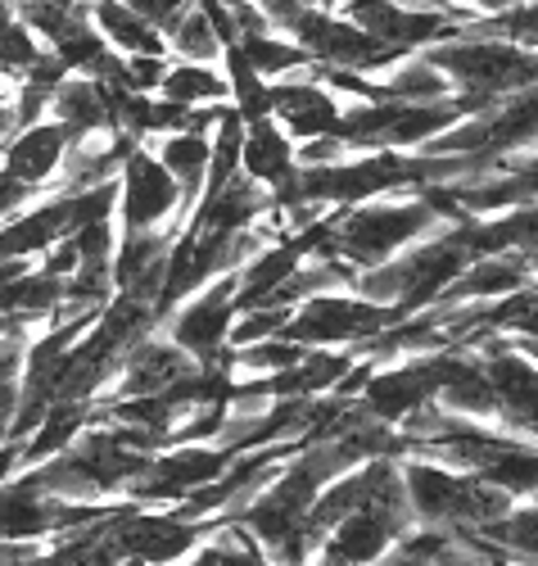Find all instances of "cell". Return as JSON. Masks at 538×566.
Masks as SVG:
<instances>
[{
  "label": "cell",
  "instance_id": "28",
  "mask_svg": "<svg viewBox=\"0 0 538 566\" xmlns=\"http://www.w3.org/2000/svg\"><path fill=\"white\" fill-rule=\"evenodd\" d=\"M14 91H19V77L0 69V140L14 132Z\"/></svg>",
  "mask_w": 538,
  "mask_h": 566
},
{
  "label": "cell",
  "instance_id": "10",
  "mask_svg": "<svg viewBox=\"0 0 538 566\" xmlns=\"http://www.w3.org/2000/svg\"><path fill=\"white\" fill-rule=\"evenodd\" d=\"M194 363L186 349H177L168 336H140L136 345L123 349L114 381L105 386V399H140V395H159L177 386L181 376H190Z\"/></svg>",
  "mask_w": 538,
  "mask_h": 566
},
{
  "label": "cell",
  "instance_id": "26",
  "mask_svg": "<svg viewBox=\"0 0 538 566\" xmlns=\"http://www.w3.org/2000/svg\"><path fill=\"white\" fill-rule=\"evenodd\" d=\"M41 191H32V186L28 181H19L6 164H0V222H10L14 213H23L32 200H36Z\"/></svg>",
  "mask_w": 538,
  "mask_h": 566
},
{
  "label": "cell",
  "instance_id": "29",
  "mask_svg": "<svg viewBox=\"0 0 538 566\" xmlns=\"http://www.w3.org/2000/svg\"><path fill=\"white\" fill-rule=\"evenodd\" d=\"M525 263H529V276H538V245H534V250H525Z\"/></svg>",
  "mask_w": 538,
  "mask_h": 566
},
{
  "label": "cell",
  "instance_id": "23",
  "mask_svg": "<svg viewBox=\"0 0 538 566\" xmlns=\"http://www.w3.org/2000/svg\"><path fill=\"white\" fill-rule=\"evenodd\" d=\"M41 55H45L41 36L23 23V14L14 6L0 0V69H6L10 77H23Z\"/></svg>",
  "mask_w": 538,
  "mask_h": 566
},
{
  "label": "cell",
  "instance_id": "18",
  "mask_svg": "<svg viewBox=\"0 0 538 566\" xmlns=\"http://www.w3.org/2000/svg\"><path fill=\"white\" fill-rule=\"evenodd\" d=\"M434 403L444 412H453V417L498 421V399H494V386H488V376H484V358L457 354V367L444 381V390L434 395Z\"/></svg>",
  "mask_w": 538,
  "mask_h": 566
},
{
  "label": "cell",
  "instance_id": "21",
  "mask_svg": "<svg viewBox=\"0 0 538 566\" xmlns=\"http://www.w3.org/2000/svg\"><path fill=\"white\" fill-rule=\"evenodd\" d=\"M376 82H380V91H384V101H399V105H425V101L453 96L449 73H439L421 51L408 55V60H399L394 69H384Z\"/></svg>",
  "mask_w": 538,
  "mask_h": 566
},
{
  "label": "cell",
  "instance_id": "15",
  "mask_svg": "<svg viewBox=\"0 0 538 566\" xmlns=\"http://www.w3.org/2000/svg\"><path fill=\"white\" fill-rule=\"evenodd\" d=\"M86 23L105 36L109 51L118 55H168V36L150 19H140L123 0H77Z\"/></svg>",
  "mask_w": 538,
  "mask_h": 566
},
{
  "label": "cell",
  "instance_id": "4",
  "mask_svg": "<svg viewBox=\"0 0 538 566\" xmlns=\"http://www.w3.org/2000/svg\"><path fill=\"white\" fill-rule=\"evenodd\" d=\"M403 313L399 308H384V304H371L362 300L358 291H321V295H308L289 308V322H285V340H295L304 349H358L367 345L371 336H380L384 326H394Z\"/></svg>",
  "mask_w": 538,
  "mask_h": 566
},
{
  "label": "cell",
  "instance_id": "17",
  "mask_svg": "<svg viewBox=\"0 0 538 566\" xmlns=\"http://www.w3.org/2000/svg\"><path fill=\"white\" fill-rule=\"evenodd\" d=\"M45 118L64 123L73 136H86V132H105L114 127V109H109V86L101 77H82V73H68L55 91H51V109Z\"/></svg>",
  "mask_w": 538,
  "mask_h": 566
},
{
  "label": "cell",
  "instance_id": "27",
  "mask_svg": "<svg viewBox=\"0 0 538 566\" xmlns=\"http://www.w3.org/2000/svg\"><path fill=\"white\" fill-rule=\"evenodd\" d=\"M123 6H131L140 19H150L155 28H163V32H168V28H172V23L194 6V0H123Z\"/></svg>",
  "mask_w": 538,
  "mask_h": 566
},
{
  "label": "cell",
  "instance_id": "9",
  "mask_svg": "<svg viewBox=\"0 0 538 566\" xmlns=\"http://www.w3.org/2000/svg\"><path fill=\"white\" fill-rule=\"evenodd\" d=\"M209 535H213L209 522H190L181 512H140V503H123L114 522L123 566H168Z\"/></svg>",
  "mask_w": 538,
  "mask_h": 566
},
{
  "label": "cell",
  "instance_id": "13",
  "mask_svg": "<svg viewBox=\"0 0 538 566\" xmlns=\"http://www.w3.org/2000/svg\"><path fill=\"white\" fill-rule=\"evenodd\" d=\"M68 146H73V132L55 118H41V123L19 127L0 140V164H6L19 181H28L32 191H51Z\"/></svg>",
  "mask_w": 538,
  "mask_h": 566
},
{
  "label": "cell",
  "instance_id": "24",
  "mask_svg": "<svg viewBox=\"0 0 538 566\" xmlns=\"http://www.w3.org/2000/svg\"><path fill=\"white\" fill-rule=\"evenodd\" d=\"M494 548H503L507 557H525L538 562V503L534 507H511L507 516H498L494 526L479 531Z\"/></svg>",
  "mask_w": 538,
  "mask_h": 566
},
{
  "label": "cell",
  "instance_id": "11",
  "mask_svg": "<svg viewBox=\"0 0 538 566\" xmlns=\"http://www.w3.org/2000/svg\"><path fill=\"white\" fill-rule=\"evenodd\" d=\"M272 118L295 140H317V136L339 132L345 101H339L330 86H321L313 73H299V77L272 82Z\"/></svg>",
  "mask_w": 538,
  "mask_h": 566
},
{
  "label": "cell",
  "instance_id": "1",
  "mask_svg": "<svg viewBox=\"0 0 538 566\" xmlns=\"http://www.w3.org/2000/svg\"><path fill=\"white\" fill-rule=\"evenodd\" d=\"M439 227H449L439 218V209L425 196L412 200H367V205H349V209H335L326 218V241L317 254H335L345 259L349 268L367 272L380 268L394 254H403L408 245L425 241Z\"/></svg>",
  "mask_w": 538,
  "mask_h": 566
},
{
  "label": "cell",
  "instance_id": "25",
  "mask_svg": "<svg viewBox=\"0 0 538 566\" xmlns=\"http://www.w3.org/2000/svg\"><path fill=\"white\" fill-rule=\"evenodd\" d=\"M308 349L295 345V340H285V336H267V340H254V345H240L231 349V363L240 371H254V376H272V371H285V367H295Z\"/></svg>",
  "mask_w": 538,
  "mask_h": 566
},
{
  "label": "cell",
  "instance_id": "3",
  "mask_svg": "<svg viewBox=\"0 0 538 566\" xmlns=\"http://www.w3.org/2000/svg\"><path fill=\"white\" fill-rule=\"evenodd\" d=\"M439 73H449L453 91L475 101H503L516 91L538 86V51L511 45L503 36H479V32H457L449 41H434L421 51Z\"/></svg>",
  "mask_w": 538,
  "mask_h": 566
},
{
  "label": "cell",
  "instance_id": "8",
  "mask_svg": "<svg viewBox=\"0 0 538 566\" xmlns=\"http://www.w3.org/2000/svg\"><path fill=\"white\" fill-rule=\"evenodd\" d=\"M231 322H235V272H222L172 308L168 340L186 349L194 363H218L231 340Z\"/></svg>",
  "mask_w": 538,
  "mask_h": 566
},
{
  "label": "cell",
  "instance_id": "20",
  "mask_svg": "<svg viewBox=\"0 0 538 566\" xmlns=\"http://www.w3.org/2000/svg\"><path fill=\"white\" fill-rule=\"evenodd\" d=\"M159 101L186 105V109H204V105H231V82L222 64H186L172 60L163 82H159Z\"/></svg>",
  "mask_w": 538,
  "mask_h": 566
},
{
  "label": "cell",
  "instance_id": "22",
  "mask_svg": "<svg viewBox=\"0 0 538 566\" xmlns=\"http://www.w3.org/2000/svg\"><path fill=\"white\" fill-rule=\"evenodd\" d=\"M163 36H168V55L172 60H186V64H222L226 36L218 32V23L200 6H190Z\"/></svg>",
  "mask_w": 538,
  "mask_h": 566
},
{
  "label": "cell",
  "instance_id": "12",
  "mask_svg": "<svg viewBox=\"0 0 538 566\" xmlns=\"http://www.w3.org/2000/svg\"><path fill=\"white\" fill-rule=\"evenodd\" d=\"M484 376L498 399V421L507 431H529L538 440V363H529L520 349H484Z\"/></svg>",
  "mask_w": 538,
  "mask_h": 566
},
{
  "label": "cell",
  "instance_id": "14",
  "mask_svg": "<svg viewBox=\"0 0 538 566\" xmlns=\"http://www.w3.org/2000/svg\"><path fill=\"white\" fill-rule=\"evenodd\" d=\"M299 140L289 136L276 118H254V123H244V140H240V172L259 181V186H281L285 177H295L299 159Z\"/></svg>",
  "mask_w": 538,
  "mask_h": 566
},
{
  "label": "cell",
  "instance_id": "5",
  "mask_svg": "<svg viewBox=\"0 0 538 566\" xmlns=\"http://www.w3.org/2000/svg\"><path fill=\"white\" fill-rule=\"evenodd\" d=\"M457 354L462 349H430V354H408L394 367H376L367 376L358 403L376 421H384V427H403L416 408L434 403V395L444 390V381L457 367Z\"/></svg>",
  "mask_w": 538,
  "mask_h": 566
},
{
  "label": "cell",
  "instance_id": "7",
  "mask_svg": "<svg viewBox=\"0 0 538 566\" xmlns=\"http://www.w3.org/2000/svg\"><path fill=\"white\" fill-rule=\"evenodd\" d=\"M114 218L123 231H155V227H181V186L159 164L150 146H136L118 168V209Z\"/></svg>",
  "mask_w": 538,
  "mask_h": 566
},
{
  "label": "cell",
  "instance_id": "2",
  "mask_svg": "<svg viewBox=\"0 0 538 566\" xmlns=\"http://www.w3.org/2000/svg\"><path fill=\"white\" fill-rule=\"evenodd\" d=\"M403 490L412 503V516L421 526H439V531H484L494 526L498 516L511 512V499L494 485H484L471 471H453L449 462L434 458H408L403 467Z\"/></svg>",
  "mask_w": 538,
  "mask_h": 566
},
{
  "label": "cell",
  "instance_id": "6",
  "mask_svg": "<svg viewBox=\"0 0 538 566\" xmlns=\"http://www.w3.org/2000/svg\"><path fill=\"white\" fill-rule=\"evenodd\" d=\"M335 14H345L367 36H376L384 45H399V51H408V55L425 51V45H434V41H449L462 23L475 19L466 10L416 6V0H339Z\"/></svg>",
  "mask_w": 538,
  "mask_h": 566
},
{
  "label": "cell",
  "instance_id": "19",
  "mask_svg": "<svg viewBox=\"0 0 538 566\" xmlns=\"http://www.w3.org/2000/svg\"><path fill=\"white\" fill-rule=\"evenodd\" d=\"M240 55L250 60V69L263 77V82H285V77H299L313 69V55L304 51L299 41H289L285 32L276 28H263V32H244L235 36Z\"/></svg>",
  "mask_w": 538,
  "mask_h": 566
},
{
  "label": "cell",
  "instance_id": "16",
  "mask_svg": "<svg viewBox=\"0 0 538 566\" xmlns=\"http://www.w3.org/2000/svg\"><path fill=\"white\" fill-rule=\"evenodd\" d=\"M159 164L172 172V181L181 186V222L190 218V209L204 196V177H209V155H213V132H163L155 140H145Z\"/></svg>",
  "mask_w": 538,
  "mask_h": 566
}]
</instances>
